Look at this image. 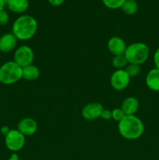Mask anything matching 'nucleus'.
Returning <instances> with one entry per match:
<instances>
[{
	"instance_id": "nucleus-16",
	"label": "nucleus",
	"mask_w": 159,
	"mask_h": 160,
	"mask_svg": "<svg viewBox=\"0 0 159 160\" xmlns=\"http://www.w3.org/2000/svg\"><path fill=\"white\" fill-rule=\"evenodd\" d=\"M138 9V4L137 2L132 1V0H126L121 7L122 11L125 14L129 16H132L137 13Z\"/></svg>"
},
{
	"instance_id": "nucleus-5",
	"label": "nucleus",
	"mask_w": 159,
	"mask_h": 160,
	"mask_svg": "<svg viewBox=\"0 0 159 160\" xmlns=\"http://www.w3.org/2000/svg\"><path fill=\"white\" fill-rule=\"evenodd\" d=\"M5 145L11 152H18L25 145V136L17 129H12L5 136Z\"/></svg>"
},
{
	"instance_id": "nucleus-18",
	"label": "nucleus",
	"mask_w": 159,
	"mask_h": 160,
	"mask_svg": "<svg viewBox=\"0 0 159 160\" xmlns=\"http://www.w3.org/2000/svg\"><path fill=\"white\" fill-rule=\"evenodd\" d=\"M125 71L127 73L129 78H134V77H137L140 74L141 69H140V65L129 63V65L126 66Z\"/></svg>"
},
{
	"instance_id": "nucleus-6",
	"label": "nucleus",
	"mask_w": 159,
	"mask_h": 160,
	"mask_svg": "<svg viewBox=\"0 0 159 160\" xmlns=\"http://www.w3.org/2000/svg\"><path fill=\"white\" fill-rule=\"evenodd\" d=\"M34 55L32 48L28 45H21L16 49L14 52V62L20 67L31 65L34 61Z\"/></svg>"
},
{
	"instance_id": "nucleus-21",
	"label": "nucleus",
	"mask_w": 159,
	"mask_h": 160,
	"mask_svg": "<svg viewBox=\"0 0 159 160\" xmlns=\"http://www.w3.org/2000/svg\"><path fill=\"white\" fill-rule=\"evenodd\" d=\"M9 17L8 12L5 9L0 10V26H5L8 23Z\"/></svg>"
},
{
	"instance_id": "nucleus-4",
	"label": "nucleus",
	"mask_w": 159,
	"mask_h": 160,
	"mask_svg": "<svg viewBox=\"0 0 159 160\" xmlns=\"http://www.w3.org/2000/svg\"><path fill=\"white\" fill-rule=\"evenodd\" d=\"M22 79V67L14 61H8L0 67V83L5 85L15 84Z\"/></svg>"
},
{
	"instance_id": "nucleus-7",
	"label": "nucleus",
	"mask_w": 159,
	"mask_h": 160,
	"mask_svg": "<svg viewBox=\"0 0 159 160\" xmlns=\"http://www.w3.org/2000/svg\"><path fill=\"white\" fill-rule=\"evenodd\" d=\"M130 78L125 70H116L111 76L110 83L112 87L116 91L124 90L128 87Z\"/></svg>"
},
{
	"instance_id": "nucleus-2",
	"label": "nucleus",
	"mask_w": 159,
	"mask_h": 160,
	"mask_svg": "<svg viewBox=\"0 0 159 160\" xmlns=\"http://www.w3.org/2000/svg\"><path fill=\"white\" fill-rule=\"evenodd\" d=\"M118 130L120 135L127 140H136L142 136L144 126L142 120L135 115L125 116L118 122Z\"/></svg>"
},
{
	"instance_id": "nucleus-29",
	"label": "nucleus",
	"mask_w": 159,
	"mask_h": 160,
	"mask_svg": "<svg viewBox=\"0 0 159 160\" xmlns=\"http://www.w3.org/2000/svg\"><path fill=\"white\" fill-rule=\"evenodd\" d=\"M132 1H136V2H137V0H132Z\"/></svg>"
},
{
	"instance_id": "nucleus-26",
	"label": "nucleus",
	"mask_w": 159,
	"mask_h": 160,
	"mask_svg": "<svg viewBox=\"0 0 159 160\" xmlns=\"http://www.w3.org/2000/svg\"><path fill=\"white\" fill-rule=\"evenodd\" d=\"M7 160H20V159H19L18 156H17V155L16 154V153H13V154L11 155L10 157H9Z\"/></svg>"
},
{
	"instance_id": "nucleus-22",
	"label": "nucleus",
	"mask_w": 159,
	"mask_h": 160,
	"mask_svg": "<svg viewBox=\"0 0 159 160\" xmlns=\"http://www.w3.org/2000/svg\"><path fill=\"white\" fill-rule=\"evenodd\" d=\"M101 117L103 120H108L110 119H112V111L108 110V109H104L101 112Z\"/></svg>"
},
{
	"instance_id": "nucleus-23",
	"label": "nucleus",
	"mask_w": 159,
	"mask_h": 160,
	"mask_svg": "<svg viewBox=\"0 0 159 160\" xmlns=\"http://www.w3.org/2000/svg\"><path fill=\"white\" fill-rule=\"evenodd\" d=\"M154 65H155V68L159 70V48L156 49L154 54Z\"/></svg>"
},
{
	"instance_id": "nucleus-25",
	"label": "nucleus",
	"mask_w": 159,
	"mask_h": 160,
	"mask_svg": "<svg viewBox=\"0 0 159 160\" xmlns=\"http://www.w3.org/2000/svg\"><path fill=\"white\" fill-rule=\"evenodd\" d=\"M0 131H1V133L3 134V135L6 136V134H7L9 132L10 129H9V128H8L7 126H3V127H2V128H1V130H0Z\"/></svg>"
},
{
	"instance_id": "nucleus-24",
	"label": "nucleus",
	"mask_w": 159,
	"mask_h": 160,
	"mask_svg": "<svg viewBox=\"0 0 159 160\" xmlns=\"http://www.w3.org/2000/svg\"><path fill=\"white\" fill-rule=\"evenodd\" d=\"M65 0H48L49 4H51L53 6H59L64 2Z\"/></svg>"
},
{
	"instance_id": "nucleus-20",
	"label": "nucleus",
	"mask_w": 159,
	"mask_h": 160,
	"mask_svg": "<svg viewBox=\"0 0 159 160\" xmlns=\"http://www.w3.org/2000/svg\"><path fill=\"white\" fill-rule=\"evenodd\" d=\"M125 116L126 115L121 108H115L112 111V119H113L115 121L120 122Z\"/></svg>"
},
{
	"instance_id": "nucleus-15",
	"label": "nucleus",
	"mask_w": 159,
	"mask_h": 160,
	"mask_svg": "<svg viewBox=\"0 0 159 160\" xmlns=\"http://www.w3.org/2000/svg\"><path fill=\"white\" fill-rule=\"evenodd\" d=\"M40 76V70L36 66L31 65L22 68V78L27 81H36Z\"/></svg>"
},
{
	"instance_id": "nucleus-11",
	"label": "nucleus",
	"mask_w": 159,
	"mask_h": 160,
	"mask_svg": "<svg viewBox=\"0 0 159 160\" xmlns=\"http://www.w3.org/2000/svg\"><path fill=\"white\" fill-rule=\"evenodd\" d=\"M17 38L12 33H6L0 37V52L4 53L12 51L17 46Z\"/></svg>"
},
{
	"instance_id": "nucleus-3",
	"label": "nucleus",
	"mask_w": 159,
	"mask_h": 160,
	"mask_svg": "<svg viewBox=\"0 0 159 160\" xmlns=\"http://www.w3.org/2000/svg\"><path fill=\"white\" fill-rule=\"evenodd\" d=\"M150 55L149 47L143 42H135L126 47L124 56L128 63L141 65L147 60Z\"/></svg>"
},
{
	"instance_id": "nucleus-9",
	"label": "nucleus",
	"mask_w": 159,
	"mask_h": 160,
	"mask_svg": "<svg viewBox=\"0 0 159 160\" xmlns=\"http://www.w3.org/2000/svg\"><path fill=\"white\" fill-rule=\"evenodd\" d=\"M17 130L24 136H31L37 130V122L32 118L26 117L20 120L17 124Z\"/></svg>"
},
{
	"instance_id": "nucleus-12",
	"label": "nucleus",
	"mask_w": 159,
	"mask_h": 160,
	"mask_svg": "<svg viewBox=\"0 0 159 160\" xmlns=\"http://www.w3.org/2000/svg\"><path fill=\"white\" fill-rule=\"evenodd\" d=\"M121 108L126 116L135 115L139 108V101L135 97H127L122 102Z\"/></svg>"
},
{
	"instance_id": "nucleus-8",
	"label": "nucleus",
	"mask_w": 159,
	"mask_h": 160,
	"mask_svg": "<svg viewBox=\"0 0 159 160\" xmlns=\"http://www.w3.org/2000/svg\"><path fill=\"white\" fill-rule=\"evenodd\" d=\"M104 110L103 106L98 102H90L86 104L82 109V117L87 120H94L101 117Z\"/></svg>"
},
{
	"instance_id": "nucleus-1",
	"label": "nucleus",
	"mask_w": 159,
	"mask_h": 160,
	"mask_svg": "<svg viewBox=\"0 0 159 160\" xmlns=\"http://www.w3.org/2000/svg\"><path fill=\"white\" fill-rule=\"evenodd\" d=\"M37 30V22L30 15H22L12 23V33L17 40L26 41L34 37Z\"/></svg>"
},
{
	"instance_id": "nucleus-10",
	"label": "nucleus",
	"mask_w": 159,
	"mask_h": 160,
	"mask_svg": "<svg viewBox=\"0 0 159 160\" xmlns=\"http://www.w3.org/2000/svg\"><path fill=\"white\" fill-rule=\"evenodd\" d=\"M125 41L122 38L114 36L111 38L108 42V49L114 56L124 55L126 49Z\"/></svg>"
},
{
	"instance_id": "nucleus-17",
	"label": "nucleus",
	"mask_w": 159,
	"mask_h": 160,
	"mask_svg": "<svg viewBox=\"0 0 159 160\" xmlns=\"http://www.w3.org/2000/svg\"><path fill=\"white\" fill-rule=\"evenodd\" d=\"M112 64L114 68L116 70H123V68L126 67L128 64V61L124 55L115 56L112 59Z\"/></svg>"
},
{
	"instance_id": "nucleus-19",
	"label": "nucleus",
	"mask_w": 159,
	"mask_h": 160,
	"mask_svg": "<svg viewBox=\"0 0 159 160\" xmlns=\"http://www.w3.org/2000/svg\"><path fill=\"white\" fill-rule=\"evenodd\" d=\"M103 4L108 9H116L122 7L126 0H101Z\"/></svg>"
},
{
	"instance_id": "nucleus-14",
	"label": "nucleus",
	"mask_w": 159,
	"mask_h": 160,
	"mask_svg": "<svg viewBox=\"0 0 159 160\" xmlns=\"http://www.w3.org/2000/svg\"><path fill=\"white\" fill-rule=\"evenodd\" d=\"M8 9L15 13H23L29 8L28 0H9L6 2Z\"/></svg>"
},
{
	"instance_id": "nucleus-27",
	"label": "nucleus",
	"mask_w": 159,
	"mask_h": 160,
	"mask_svg": "<svg viewBox=\"0 0 159 160\" xmlns=\"http://www.w3.org/2000/svg\"><path fill=\"white\" fill-rule=\"evenodd\" d=\"M5 6H6V2H5L4 0H0V10L4 9Z\"/></svg>"
},
{
	"instance_id": "nucleus-13",
	"label": "nucleus",
	"mask_w": 159,
	"mask_h": 160,
	"mask_svg": "<svg viewBox=\"0 0 159 160\" xmlns=\"http://www.w3.org/2000/svg\"><path fill=\"white\" fill-rule=\"evenodd\" d=\"M146 84L150 90L159 92V70L154 68L150 70L146 76Z\"/></svg>"
},
{
	"instance_id": "nucleus-28",
	"label": "nucleus",
	"mask_w": 159,
	"mask_h": 160,
	"mask_svg": "<svg viewBox=\"0 0 159 160\" xmlns=\"http://www.w3.org/2000/svg\"><path fill=\"white\" fill-rule=\"evenodd\" d=\"M4 1H5V2H6H6H9V0H4Z\"/></svg>"
}]
</instances>
